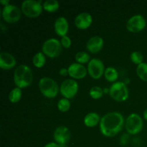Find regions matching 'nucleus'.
Listing matches in <instances>:
<instances>
[{
    "instance_id": "25",
    "label": "nucleus",
    "mask_w": 147,
    "mask_h": 147,
    "mask_svg": "<svg viewBox=\"0 0 147 147\" xmlns=\"http://www.w3.org/2000/svg\"><path fill=\"white\" fill-rule=\"evenodd\" d=\"M103 89L99 86H93L89 90V95L93 99L98 100L103 96Z\"/></svg>"
},
{
    "instance_id": "29",
    "label": "nucleus",
    "mask_w": 147,
    "mask_h": 147,
    "mask_svg": "<svg viewBox=\"0 0 147 147\" xmlns=\"http://www.w3.org/2000/svg\"><path fill=\"white\" fill-rule=\"evenodd\" d=\"M59 74L61 76H66L68 75V70L67 68H65V67H63L59 71Z\"/></svg>"
},
{
    "instance_id": "23",
    "label": "nucleus",
    "mask_w": 147,
    "mask_h": 147,
    "mask_svg": "<svg viewBox=\"0 0 147 147\" xmlns=\"http://www.w3.org/2000/svg\"><path fill=\"white\" fill-rule=\"evenodd\" d=\"M136 74L143 81L147 82V63H142L136 67Z\"/></svg>"
},
{
    "instance_id": "2",
    "label": "nucleus",
    "mask_w": 147,
    "mask_h": 147,
    "mask_svg": "<svg viewBox=\"0 0 147 147\" xmlns=\"http://www.w3.org/2000/svg\"><path fill=\"white\" fill-rule=\"evenodd\" d=\"M33 73L31 68L27 65H20L14 72V82L20 88L29 87L32 83Z\"/></svg>"
},
{
    "instance_id": "1",
    "label": "nucleus",
    "mask_w": 147,
    "mask_h": 147,
    "mask_svg": "<svg viewBox=\"0 0 147 147\" xmlns=\"http://www.w3.org/2000/svg\"><path fill=\"white\" fill-rule=\"evenodd\" d=\"M124 121L123 115L119 112L106 113L101 118L99 123L100 132L106 137H113L121 131Z\"/></svg>"
},
{
    "instance_id": "11",
    "label": "nucleus",
    "mask_w": 147,
    "mask_h": 147,
    "mask_svg": "<svg viewBox=\"0 0 147 147\" xmlns=\"http://www.w3.org/2000/svg\"><path fill=\"white\" fill-rule=\"evenodd\" d=\"M146 21L142 14L132 16L126 22V29L131 32H139L146 27Z\"/></svg>"
},
{
    "instance_id": "13",
    "label": "nucleus",
    "mask_w": 147,
    "mask_h": 147,
    "mask_svg": "<svg viewBox=\"0 0 147 147\" xmlns=\"http://www.w3.org/2000/svg\"><path fill=\"white\" fill-rule=\"evenodd\" d=\"M68 75L71 78L75 79H83L87 76L88 69L83 65L80 63H72L67 67Z\"/></svg>"
},
{
    "instance_id": "21",
    "label": "nucleus",
    "mask_w": 147,
    "mask_h": 147,
    "mask_svg": "<svg viewBox=\"0 0 147 147\" xmlns=\"http://www.w3.org/2000/svg\"><path fill=\"white\" fill-rule=\"evenodd\" d=\"M43 9L48 12H55L60 7V4L57 0H46L42 4Z\"/></svg>"
},
{
    "instance_id": "12",
    "label": "nucleus",
    "mask_w": 147,
    "mask_h": 147,
    "mask_svg": "<svg viewBox=\"0 0 147 147\" xmlns=\"http://www.w3.org/2000/svg\"><path fill=\"white\" fill-rule=\"evenodd\" d=\"M54 140L57 144H67L70 139V132L68 128L65 126L57 127L53 133Z\"/></svg>"
},
{
    "instance_id": "19",
    "label": "nucleus",
    "mask_w": 147,
    "mask_h": 147,
    "mask_svg": "<svg viewBox=\"0 0 147 147\" xmlns=\"http://www.w3.org/2000/svg\"><path fill=\"white\" fill-rule=\"evenodd\" d=\"M103 76L106 80L110 83H115L119 78V73L117 70L113 67H106Z\"/></svg>"
},
{
    "instance_id": "26",
    "label": "nucleus",
    "mask_w": 147,
    "mask_h": 147,
    "mask_svg": "<svg viewBox=\"0 0 147 147\" xmlns=\"http://www.w3.org/2000/svg\"><path fill=\"white\" fill-rule=\"evenodd\" d=\"M70 108V102L69 99L67 98H61L59 100L57 103V109L61 112H67L68 111Z\"/></svg>"
},
{
    "instance_id": "6",
    "label": "nucleus",
    "mask_w": 147,
    "mask_h": 147,
    "mask_svg": "<svg viewBox=\"0 0 147 147\" xmlns=\"http://www.w3.org/2000/svg\"><path fill=\"white\" fill-rule=\"evenodd\" d=\"M61 42L56 38H49L46 40L42 46V53L50 58H56L62 52Z\"/></svg>"
},
{
    "instance_id": "9",
    "label": "nucleus",
    "mask_w": 147,
    "mask_h": 147,
    "mask_svg": "<svg viewBox=\"0 0 147 147\" xmlns=\"http://www.w3.org/2000/svg\"><path fill=\"white\" fill-rule=\"evenodd\" d=\"M78 83L74 79H66L60 86V92L62 96L67 99H71L78 92Z\"/></svg>"
},
{
    "instance_id": "3",
    "label": "nucleus",
    "mask_w": 147,
    "mask_h": 147,
    "mask_svg": "<svg viewBox=\"0 0 147 147\" xmlns=\"http://www.w3.org/2000/svg\"><path fill=\"white\" fill-rule=\"evenodd\" d=\"M39 89L42 94L48 98H54L60 90L57 82L49 77H43L39 80Z\"/></svg>"
},
{
    "instance_id": "4",
    "label": "nucleus",
    "mask_w": 147,
    "mask_h": 147,
    "mask_svg": "<svg viewBox=\"0 0 147 147\" xmlns=\"http://www.w3.org/2000/svg\"><path fill=\"white\" fill-rule=\"evenodd\" d=\"M21 10L27 17L36 18L42 12L43 6L40 0H25L22 3Z\"/></svg>"
},
{
    "instance_id": "14",
    "label": "nucleus",
    "mask_w": 147,
    "mask_h": 147,
    "mask_svg": "<svg viewBox=\"0 0 147 147\" xmlns=\"http://www.w3.org/2000/svg\"><path fill=\"white\" fill-rule=\"evenodd\" d=\"M75 24L80 30H86L93 22L92 15L88 12H81L75 18Z\"/></svg>"
},
{
    "instance_id": "22",
    "label": "nucleus",
    "mask_w": 147,
    "mask_h": 147,
    "mask_svg": "<svg viewBox=\"0 0 147 147\" xmlns=\"http://www.w3.org/2000/svg\"><path fill=\"white\" fill-rule=\"evenodd\" d=\"M22 96V89L18 87L13 88L9 93V100L11 103H16L20 100Z\"/></svg>"
},
{
    "instance_id": "16",
    "label": "nucleus",
    "mask_w": 147,
    "mask_h": 147,
    "mask_svg": "<svg viewBox=\"0 0 147 147\" xmlns=\"http://www.w3.org/2000/svg\"><path fill=\"white\" fill-rule=\"evenodd\" d=\"M17 65V60L11 54L2 52L0 54V67L3 70H9L14 68Z\"/></svg>"
},
{
    "instance_id": "33",
    "label": "nucleus",
    "mask_w": 147,
    "mask_h": 147,
    "mask_svg": "<svg viewBox=\"0 0 147 147\" xmlns=\"http://www.w3.org/2000/svg\"><path fill=\"white\" fill-rule=\"evenodd\" d=\"M60 147H69L67 144H63V145H60Z\"/></svg>"
},
{
    "instance_id": "31",
    "label": "nucleus",
    "mask_w": 147,
    "mask_h": 147,
    "mask_svg": "<svg viewBox=\"0 0 147 147\" xmlns=\"http://www.w3.org/2000/svg\"><path fill=\"white\" fill-rule=\"evenodd\" d=\"M0 3L4 7V6L9 5V4H10V1L9 0H1V1H0Z\"/></svg>"
},
{
    "instance_id": "10",
    "label": "nucleus",
    "mask_w": 147,
    "mask_h": 147,
    "mask_svg": "<svg viewBox=\"0 0 147 147\" xmlns=\"http://www.w3.org/2000/svg\"><path fill=\"white\" fill-rule=\"evenodd\" d=\"M88 73L93 79H100L104 75L105 68L103 61L100 59L93 58L88 63Z\"/></svg>"
},
{
    "instance_id": "20",
    "label": "nucleus",
    "mask_w": 147,
    "mask_h": 147,
    "mask_svg": "<svg viewBox=\"0 0 147 147\" xmlns=\"http://www.w3.org/2000/svg\"><path fill=\"white\" fill-rule=\"evenodd\" d=\"M32 63L34 67L41 68L46 63L45 55L42 52H38L32 57Z\"/></svg>"
},
{
    "instance_id": "18",
    "label": "nucleus",
    "mask_w": 147,
    "mask_h": 147,
    "mask_svg": "<svg viewBox=\"0 0 147 147\" xmlns=\"http://www.w3.org/2000/svg\"><path fill=\"white\" fill-rule=\"evenodd\" d=\"M100 118L98 113L96 112H90L88 113L83 119V123L87 127L93 128L100 123Z\"/></svg>"
},
{
    "instance_id": "24",
    "label": "nucleus",
    "mask_w": 147,
    "mask_h": 147,
    "mask_svg": "<svg viewBox=\"0 0 147 147\" xmlns=\"http://www.w3.org/2000/svg\"><path fill=\"white\" fill-rule=\"evenodd\" d=\"M75 59L76 61L78 63L80 64H86V63H88L90 60V57L89 54L86 52L84 51H80L78 52L75 55Z\"/></svg>"
},
{
    "instance_id": "5",
    "label": "nucleus",
    "mask_w": 147,
    "mask_h": 147,
    "mask_svg": "<svg viewBox=\"0 0 147 147\" xmlns=\"http://www.w3.org/2000/svg\"><path fill=\"white\" fill-rule=\"evenodd\" d=\"M109 94L116 101L123 102L129 98V92L127 86L123 82L116 81L109 88Z\"/></svg>"
},
{
    "instance_id": "30",
    "label": "nucleus",
    "mask_w": 147,
    "mask_h": 147,
    "mask_svg": "<svg viewBox=\"0 0 147 147\" xmlns=\"http://www.w3.org/2000/svg\"><path fill=\"white\" fill-rule=\"evenodd\" d=\"M44 147H60V145L57 144L56 142H49L45 145Z\"/></svg>"
},
{
    "instance_id": "28",
    "label": "nucleus",
    "mask_w": 147,
    "mask_h": 147,
    "mask_svg": "<svg viewBox=\"0 0 147 147\" xmlns=\"http://www.w3.org/2000/svg\"><path fill=\"white\" fill-rule=\"evenodd\" d=\"M60 42H61L62 46L65 49L70 48V46L72 45V40L70 37L67 35L64 36V37H61V40H60Z\"/></svg>"
},
{
    "instance_id": "17",
    "label": "nucleus",
    "mask_w": 147,
    "mask_h": 147,
    "mask_svg": "<svg viewBox=\"0 0 147 147\" xmlns=\"http://www.w3.org/2000/svg\"><path fill=\"white\" fill-rule=\"evenodd\" d=\"M54 29L56 34L61 37L67 35L69 30V24L67 19L65 17H57L55 22Z\"/></svg>"
},
{
    "instance_id": "27",
    "label": "nucleus",
    "mask_w": 147,
    "mask_h": 147,
    "mask_svg": "<svg viewBox=\"0 0 147 147\" xmlns=\"http://www.w3.org/2000/svg\"><path fill=\"white\" fill-rule=\"evenodd\" d=\"M130 59L131 60L132 63H134V64L139 65L142 64V63H144V55L141 52L139 51H134L130 55Z\"/></svg>"
},
{
    "instance_id": "32",
    "label": "nucleus",
    "mask_w": 147,
    "mask_h": 147,
    "mask_svg": "<svg viewBox=\"0 0 147 147\" xmlns=\"http://www.w3.org/2000/svg\"><path fill=\"white\" fill-rule=\"evenodd\" d=\"M144 119L147 121V109L144 111Z\"/></svg>"
},
{
    "instance_id": "8",
    "label": "nucleus",
    "mask_w": 147,
    "mask_h": 147,
    "mask_svg": "<svg viewBox=\"0 0 147 147\" xmlns=\"http://www.w3.org/2000/svg\"><path fill=\"white\" fill-rule=\"evenodd\" d=\"M22 10L14 4H9L4 6L2 9L1 15L2 18L6 22L14 24L20 20L22 16Z\"/></svg>"
},
{
    "instance_id": "7",
    "label": "nucleus",
    "mask_w": 147,
    "mask_h": 147,
    "mask_svg": "<svg viewBox=\"0 0 147 147\" xmlns=\"http://www.w3.org/2000/svg\"><path fill=\"white\" fill-rule=\"evenodd\" d=\"M144 127L142 118L136 113H132L127 117L125 123L126 130L129 134L136 135L140 133Z\"/></svg>"
},
{
    "instance_id": "15",
    "label": "nucleus",
    "mask_w": 147,
    "mask_h": 147,
    "mask_svg": "<svg viewBox=\"0 0 147 147\" xmlns=\"http://www.w3.org/2000/svg\"><path fill=\"white\" fill-rule=\"evenodd\" d=\"M104 41L100 36H93L88 40L86 43V49L90 53H98L103 49Z\"/></svg>"
}]
</instances>
